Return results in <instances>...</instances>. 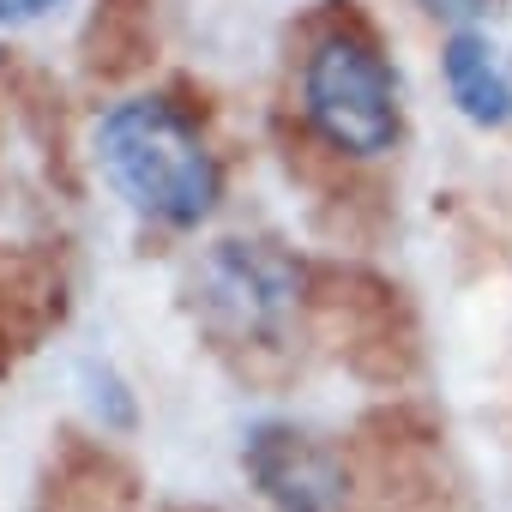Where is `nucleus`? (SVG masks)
<instances>
[{
    "mask_svg": "<svg viewBox=\"0 0 512 512\" xmlns=\"http://www.w3.org/2000/svg\"><path fill=\"white\" fill-rule=\"evenodd\" d=\"M97 163L109 187L169 229H193L217 205V157L199 139V127L169 97H127L97 121Z\"/></svg>",
    "mask_w": 512,
    "mask_h": 512,
    "instance_id": "f257e3e1",
    "label": "nucleus"
},
{
    "mask_svg": "<svg viewBox=\"0 0 512 512\" xmlns=\"http://www.w3.org/2000/svg\"><path fill=\"white\" fill-rule=\"evenodd\" d=\"M145 43H151V0H109L91 31V67L127 73L145 61Z\"/></svg>",
    "mask_w": 512,
    "mask_h": 512,
    "instance_id": "423d86ee",
    "label": "nucleus"
},
{
    "mask_svg": "<svg viewBox=\"0 0 512 512\" xmlns=\"http://www.w3.org/2000/svg\"><path fill=\"white\" fill-rule=\"evenodd\" d=\"M241 470L253 476L278 512H338L344 506V458L296 428V422H260L241 440Z\"/></svg>",
    "mask_w": 512,
    "mask_h": 512,
    "instance_id": "20e7f679",
    "label": "nucleus"
},
{
    "mask_svg": "<svg viewBox=\"0 0 512 512\" xmlns=\"http://www.w3.org/2000/svg\"><path fill=\"white\" fill-rule=\"evenodd\" d=\"M61 7H67V0H0V25H43Z\"/></svg>",
    "mask_w": 512,
    "mask_h": 512,
    "instance_id": "0eeeda50",
    "label": "nucleus"
},
{
    "mask_svg": "<svg viewBox=\"0 0 512 512\" xmlns=\"http://www.w3.org/2000/svg\"><path fill=\"white\" fill-rule=\"evenodd\" d=\"M440 73H446V91L470 127H506L512 121V61L482 25H464L446 37Z\"/></svg>",
    "mask_w": 512,
    "mask_h": 512,
    "instance_id": "39448f33",
    "label": "nucleus"
},
{
    "mask_svg": "<svg viewBox=\"0 0 512 512\" xmlns=\"http://www.w3.org/2000/svg\"><path fill=\"white\" fill-rule=\"evenodd\" d=\"M428 13H440V19H452V31H464V25H476L482 19V7L488 0H422Z\"/></svg>",
    "mask_w": 512,
    "mask_h": 512,
    "instance_id": "6e6552de",
    "label": "nucleus"
},
{
    "mask_svg": "<svg viewBox=\"0 0 512 512\" xmlns=\"http://www.w3.org/2000/svg\"><path fill=\"white\" fill-rule=\"evenodd\" d=\"M187 290L193 314L235 350H278L308 302L302 266L272 241H211Z\"/></svg>",
    "mask_w": 512,
    "mask_h": 512,
    "instance_id": "f03ea898",
    "label": "nucleus"
},
{
    "mask_svg": "<svg viewBox=\"0 0 512 512\" xmlns=\"http://www.w3.org/2000/svg\"><path fill=\"white\" fill-rule=\"evenodd\" d=\"M302 109L344 157L398 145V79L368 31H326L302 61Z\"/></svg>",
    "mask_w": 512,
    "mask_h": 512,
    "instance_id": "7ed1b4c3",
    "label": "nucleus"
}]
</instances>
